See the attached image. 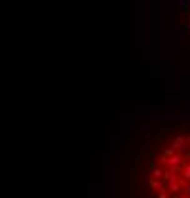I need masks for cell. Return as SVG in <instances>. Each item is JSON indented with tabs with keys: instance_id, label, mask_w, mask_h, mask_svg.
<instances>
[{
	"instance_id": "6da1fadb",
	"label": "cell",
	"mask_w": 190,
	"mask_h": 198,
	"mask_svg": "<svg viewBox=\"0 0 190 198\" xmlns=\"http://www.w3.org/2000/svg\"><path fill=\"white\" fill-rule=\"evenodd\" d=\"M135 164L142 198H190V124L156 130Z\"/></svg>"
},
{
	"instance_id": "7a4b0ae2",
	"label": "cell",
	"mask_w": 190,
	"mask_h": 198,
	"mask_svg": "<svg viewBox=\"0 0 190 198\" xmlns=\"http://www.w3.org/2000/svg\"><path fill=\"white\" fill-rule=\"evenodd\" d=\"M186 31L190 33V10H186Z\"/></svg>"
}]
</instances>
